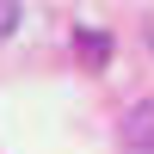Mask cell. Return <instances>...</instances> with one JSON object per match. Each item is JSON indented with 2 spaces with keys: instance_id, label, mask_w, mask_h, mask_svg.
<instances>
[{
  "instance_id": "1",
  "label": "cell",
  "mask_w": 154,
  "mask_h": 154,
  "mask_svg": "<svg viewBox=\"0 0 154 154\" xmlns=\"http://www.w3.org/2000/svg\"><path fill=\"white\" fill-rule=\"evenodd\" d=\"M117 136H123V148H130V154H154V99H136V105L123 111Z\"/></svg>"
},
{
  "instance_id": "2",
  "label": "cell",
  "mask_w": 154,
  "mask_h": 154,
  "mask_svg": "<svg viewBox=\"0 0 154 154\" xmlns=\"http://www.w3.org/2000/svg\"><path fill=\"white\" fill-rule=\"evenodd\" d=\"M74 56H80L86 68H99V62L111 56V37H105V31H93V25H80V31H74Z\"/></svg>"
},
{
  "instance_id": "3",
  "label": "cell",
  "mask_w": 154,
  "mask_h": 154,
  "mask_svg": "<svg viewBox=\"0 0 154 154\" xmlns=\"http://www.w3.org/2000/svg\"><path fill=\"white\" fill-rule=\"evenodd\" d=\"M19 31V6H12V0H0V37H12Z\"/></svg>"
}]
</instances>
